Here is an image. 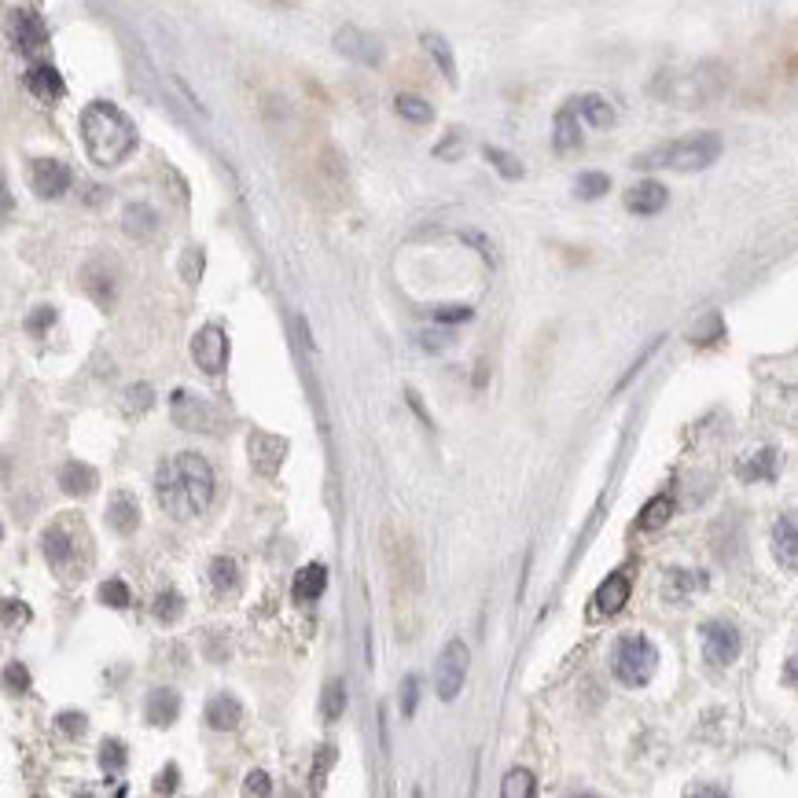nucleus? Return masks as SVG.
<instances>
[{"label":"nucleus","mask_w":798,"mask_h":798,"mask_svg":"<svg viewBox=\"0 0 798 798\" xmlns=\"http://www.w3.org/2000/svg\"><path fill=\"white\" fill-rule=\"evenodd\" d=\"M155 497L173 519H195L214 501V471L199 453L166 456L155 471Z\"/></svg>","instance_id":"nucleus-1"},{"label":"nucleus","mask_w":798,"mask_h":798,"mask_svg":"<svg viewBox=\"0 0 798 798\" xmlns=\"http://www.w3.org/2000/svg\"><path fill=\"white\" fill-rule=\"evenodd\" d=\"M81 140H85L89 159L103 170H111L137 151V126L129 122V114L122 107H114L107 100H92L81 111Z\"/></svg>","instance_id":"nucleus-2"},{"label":"nucleus","mask_w":798,"mask_h":798,"mask_svg":"<svg viewBox=\"0 0 798 798\" xmlns=\"http://www.w3.org/2000/svg\"><path fill=\"white\" fill-rule=\"evenodd\" d=\"M41 552H45L48 567L56 570L63 582H81L85 578L81 570L89 567V537L70 515H59L56 523L41 534Z\"/></svg>","instance_id":"nucleus-3"},{"label":"nucleus","mask_w":798,"mask_h":798,"mask_svg":"<svg viewBox=\"0 0 798 798\" xmlns=\"http://www.w3.org/2000/svg\"><path fill=\"white\" fill-rule=\"evenodd\" d=\"M721 155V137L718 133H692V137H681L666 144V148H655L651 155L637 159V166H666V170L677 173H699L714 166Z\"/></svg>","instance_id":"nucleus-4"},{"label":"nucleus","mask_w":798,"mask_h":798,"mask_svg":"<svg viewBox=\"0 0 798 798\" xmlns=\"http://www.w3.org/2000/svg\"><path fill=\"white\" fill-rule=\"evenodd\" d=\"M659 670V648L651 644L644 633H626L618 637L615 651H611V673L626 688H644Z\"/></svg>","instance_id":"nucleus-5"},{"label":"nucleus","mask_w":798,"mask_h":798,"mask_svg":"<svg viewBox=\"0 0 798 798\" xmlns=\"http://www.w3.org/2000/svg\"><path fill=\"white\" fill-rule=\"evenodd\" d=\"M468 659H471V651L464 640H449L442 648L438 666H434V692H438L442 703H453V699L460 696V688L468 681Z\"/></svg>","instance_id":"nucleus-6"},{"label":"nucleus","mask_w":798,"mask_h":798,"mask_svg":"<svg viewBox=\"0 0 798 798\" xmlns=\"http://www.w3.org/2000/svg\"><path fill=\"white\" fill-rule=\"evenodd\" d=\"M699 640H703V659H707L710 666H732L743 651L740 629L732 626V622H725V618H710V622H703Z\"/></svg>","instance_id":"nucleus-7"},{"label":"nucleus","mask_w":798,"mask_h":798,"mask_svg":"<svg viewBox=\"0 0 798 798\" xmlns=\"http://www.w3.org/2000/svg\"><path fill=\"white\" fill-rule=\"evenodd\" d=\"M170 416L181 431H206L214 434L221 427V416L206 398L199 394H188V390H173L170 394Z\"/></svg>","instance_id":"nucleus-8"},{"label":"nucleus","mask_w":798,"mask_h":798,"mask_svg":"<svg viewBox=\"0 0 798 798\" xmlns=\"http://www.w3.org/2000/svg\"><path fill=\"white\" fill-rule=\"evenodd\" d=\"M287 449H291V442L273 431H258V427H254V431L247 434L251 468L258 471L262 479H276V475H280V468H284V460H287Z\"/></svg>","instance_id":"nucleus-9"},{"label":"nucleus","mask_w":798,"mask_h":798,"mask_svg":"<svg viewBox=\"0 0 798 798\" xmlns=\"http://www.w3.org/2000/svg\"><path fill=\"white\" fill-rule=\"evenodd\" d=\"M192 361L203 376H221L228 365V331L217 328V324H206V328L195 331Z\"/></svg>","instance_id":"nucleus-10"},{"label":"nucleus","mask_w":798,"mask_h":798,"mask_svg":"<svg viewBox=\"0 0 798 798\" xmlns=\"http://www.w3.org/2000/svg\"><path fill=\"white\" fill-rule=\"evenodd\" d=\"M335 52H342V56L361 63V67H379L383 56H387L383 41H379L376 34L361 30V26H342V30H335Z\"/></svg>","instance_id":"nucleus-11"},{"label":"nucleus","mask_w":798,"mask_h":798,"mask_svg":"<svg viewBox=\"0 0 798 798\" xmlns=\"http://www.w3.org/2000/svg\"><path fill=\"white\" fill-rule=\"evenodd\" d=\"M8 37H12V45L23 52V56H34L41 48L48 45V26L45 19L30 8H15L12 19H8Z\"/></svg>","instance_id":"nucleus-12"},{"label":"nucleus","mask_w":798,"mask_h":798,"mask_svg":"<svg viewBox=\"0 0 798 798\" xmlns=\"http://www.w3.org/2000/svg\"><path fill=\"white\" fill-rule=\"evenodd\" d=\"M70 184H74V173H70L67 162H59V159L30 162V188H34L41 199H59V195H67Z\"/></svg>","instance_id":"nucleus-13"},{"label":"nucleus","mask_w":798,"mask_h":798,"mask_svg":"<svg viewBox=\"0 0 798 798\" xmlns=\"http://www.w3.org/2000/svg\"><path fill=\"white\" fill-rule=\"evenodd\" d=\"M703 589H707V574H703V570L673 567V570H666V578H662V600H666V604H677V607L692 604Z\"/></svg>","instance_id":"nucleus-14"},{"label":"nucleus","mask_w":798,"mask_h":798,"mask_svg":"<svg viewBox=\"0 0 798 798\" xmlns=\"http://www.w3.org/2000/svg\"><path fill=\"white\" fill-rule=\"evenodd\" d=\"M23 85H26V92L41 103H56L67 96V81H63V74H59L52 63H30L23 74Z\"/></svg>","instance_id":"nucleus-15"},{"label":"nucleus","mask_w":798,"mask_h":798,"mask_svg":"<svg viewBox=\"0 0 798 798\" xmlns=\"http://www.w3.org/2000/svg\"><path fill=\"white\" fill-rule=\"evenodd\" d=\"M629 593H633V582H629L626 570L607 574L604 582H600V589L593 593V615H600V618L618 615V611L629 604Z\"/></svg>","instance_id":"nucleus-16"},{"label":"nucleus","mask_w":798,"mask_h":798,"mask_svg":"<svg viewBox=\"0 0 798 798\" xmlns=\"http://www.w3.org/2000/svg\"><path fill=\"white\" fill-rule=\"evenodd\" d=\"M773 556L791 574H798V512H787L773 526Z\"/></svg>","instance_id":"nucleus-17"},{"label":"nucleus","mask_w":798,"mask_h":798,"mask_svg":"<svg viewBox=\"0 0 798 798\" xmlns=\"http://www.w3.org/2000/svg\"><path fill=\"white\" fill-rule=\"evenodd\" d=\"M552 148L559 155H570V151L582 148V118L574 111V100L563 103L556 111V122H552Z\"/></svg>","instance_id":"nucleus-18"},{"label":"nucleus","mask_w":798,"mask_h":798,"mask_svg":"<svg viewBox=\"0 0 798 798\" xmlns=\"http://www.w3.org/2000/svg\"><path fill=\"white\" fill-rule=\"evenodd\" d=\"M666 203H670V192H666V184H659V181H640L626 192L629 214L651 217V214H659V210H666Z\"/></svg>","instance_id":"nucleus-19"},{"label":"nucleus","mask_w":798,"mask_h":798,"mask_svg":"<svg viewBox=\"0 0 798 798\" xmlns=\"http://www.w3.org/2000/svg\"><path fill=\"white\" fill-rule=\"evenodd\" d=\"M324 589H328V567H324V563H306V567L295 574V582H291V600L309 607L324 596Z\"/></svg>","instance_id":"nucleus-20"},{"label":"nucleus","mask_w":798,"mask_h":798,"mask_svg":"<svg viewBox=\"0 0 798 798\" xmlns=\"http://www.w3.org/2000/svg\"><path fill=\"white\" fill-rule=\"evenodd\" d=\"M107 526H111L114 534H122V537L137 534L140 504H137V497H133L129 490H118L111 501H107Z\"/></svg>","instance_id":"nucleus-21"},{"label":"nucleus","mask_w":798,"mask_h":798,"mask_svg":"<svg viewBox=\"0 0 798 798\" xmlns=\"http://www.w3.org/2000/svg\"><path fill=\"white\" fill-rule=\"evenodd\" d=\"M203 718H206V725H210V729H214V732H232V729H240V721H243L240 699L228 696V692H217V696H210V703H206Z\"/></svg>","instance_id":"nucleus-22"},{"label":"nucleus","mask_w":798,"mask_h":798,"mask_svg":"<svg viewBox=\"0 0 798 798\" xmlns=\"http://www.w3.org/2000/svg\"><path fill=\"white\" fill-rule=\"evenodd\" d=\"M59 486H63L67 497H89V493L100 486V475H96V468L85 464V460H67V464L59 468Z\"/></svg>","instance_id":"nucleus-23"},{"label":"nucleus","mask_w":798,"mask_h":798,"mask_svg":"<svg viewBox=\"0 0 798 798\" xmlns=\"http://www.w3.org/2000/svg\"><path fill=\"white\" fill-rule=\"evenodd\" d=\"M144 718L155 725V729H170L173 721L181 718V696L173 688H155L144 703Z\"/></svg>","instance_id":"nucleus-24"},{"label":"nucleus","mask_w":798,"mask_h":798,"mask_svg":"<svg viewBox=\"0 0 798 798\" xmlns=\"http://www.w3.org/2000/svg\"><path fill=\"white\" fill-rule=\"evenodd\" d=\"M243 585V570L240 563L232 556H217L214 563H210V589H214L217 596H236Z\"/></svg>","instance_id":"nucleus-25"},{"label":"nucleus","mask_w":798,"mask_h":798,"mask_svg":"<svg viewBox=\"0 0 798 798\" xmlns=\"http://www.w3.org/2000/svg\"><path fill=\"white\" fill-rule=\"evenodd\" d=\"M776 464H780L776 449H758V453L743 456L740 479L743 482H773L776 479Z\"/></svg>","instance_id":"nucleus-26"},{"label":"nucleus","mask_w":798,"mask_h":798,"mask_svg":"<svg viewBox=\"0 0 798 798\" xmlns=\"http://www.w3.org/2000/svg\"><path fill=\"white\" fill-rule=\"evenodd\" d=\"M574 111H578V118H582L585 126H593V129L615 126V107H611L604 96H578V100H574Z\"/></svg>","instance_id":"nucleus-27"},{"label":"nucleus","mask_w":798,"mask_h":798,"mask_svg":"<svg viewBox=\"0 0 798 798\" xmlns=\"http://www.w3.org/2000/svg\"><path fill=\"white\" fill-rule=\"evenodd\" d=\"M122 228H126L129 236H137V240H148L151 232L159 228V214L144 203H133V206H126V214H122Z\"/></svg>","instance_id":"nucleus-28"},{"label":"nucleus","mask_w":798,"mask_h":798,"mask_svg":"<svg viewBox=\"0 0 798 798\" xmlns=\"http://www.w3.org/2000/svg\"><path fill=\"white\" fill-rule=\"evenodd\" d=\"M673 519V497H666V493H659V497H651L644 508H640V519L637 526L640 530H662V526Z\"/></svg>","instance_id":"nucleus-29"},{"label":"nucleus","mask_w":798,"mask_h":798,"mask_svg":"<svg viewBox=\"0 0 798 798\" xmlns=\"http://www.w3.org/2000/svg\"><path fill=\"white\" fill-rule=\"evenodd\" d=\"M420 41H423V48L431 52L434 63H438V70L445 74V81L453 85V81H456V63H453V48H449V41H445L442 34H434V30H427Z\"/></svg>","instance_id":"nucleus-30"},{"label":"nucleus","mask_w":798,"mask_h":798,"mask_svg":"<svg viewBox=\"0 0 798 798\" xmlns=\"http://www.w3.org/2000/svg\"><path fill=\"white\" fill-rule=\"evenodd\" d=\"M126 762H129L126 743L118 740V736H107V740L100 743V769H103V773H107V780H114V776H122Z\"/></svg>","instance_id":"nucleus-31"},{"label":"nucleus","mask_w":798,"mask_h":798,"mask_svg":"<svg viewBox=\"0 0 798 798\" xmlns=\"http://www.w3.org/2000/svg\"><path fill=\"white\" fill-rule=\"evenodd\" d=\"M346 681H328L324 684V692H320V714H324V721H339L342 714H346Z\"/></svg>","instance_id":"nucleus-32"},{"label":"nucleus","mask_w":798,"mask_h":798,"mask_svg":"<svg viewBox=\"0 0 798 798\" xmlns=\"http://www.w3.org/2000/svg\"><path fill=\"white\" fill-rule=\"evenodd\" d=\"M394 111H398L405 122H412V126H427L434 118L431 103L420 100V96H412V92H401L398 100H394Z\"/></svg>","instance_id":"nucleus-33"},{"label":"nucleus","mask_w":798,"mask_h":798,"mask_svg":"<svg viewBox=\"0 0 798 798\" xmlns=\"http://www.w3.org/2000/svg\"><path fill=\"white\" fill-rule=\"evenodd\" d=\"M151 405H155V390L148 383H133V387L122 390V412L126 416H144Z\"/></svg>","instance_id":"nucleus-34"},{"label":"nucleus","mask_w":798,"mask_h":798,"mask_svg":"<svg viewBox=\"0 0 798 798\" xmlns=\"http://www.w3.org/2000/svg\"><path fill=\"white\" fill-rule=\"evenodd\" d=\"M151 611H155V618H159V622L173 626V622H177V618L184 615V596L177 593V589H162V593L155 596V604H151Z\"/></svg>","instance_id":"nucleus-35"},{"label":"nucleus","mask_w":798,"mask_h":798,"mask_svg":"<svg viewBox=\"0 0 798 798\" xmlns=\"http://www.w3.org/2000/svg\"><path fill=\"white\" fill-rule=\"evenodd\" d=\"M534 791H537V784H534V773H530V769H512L501 784L504 798H534Z\"/></svg>","instance_id":"nucleus-36"},{"label":"nucleus","mask_w":798,"mask_h":798,"mask_svg":"<svg viewBox=\"0 0 798 798\" xmlns=\"http://www.w3.org/2000/svg\"><path fill=\"white\" fill-rule=\"evenodd\" d=\"M574 192H578V199H600V195L611 192V177L607 173H582L578 177V184H574Z\"/></svg>","instance_id":"nucleus-37"},{"label":"nucleus","mask_w":798,"mask_h":798,"mask_svg":"<svg viewBox=\"0 0 798 798\" xmlns=\"http://www.w3.org/2000/svg\"><path fill=\"white\" fill-rule=\"evenodd\" d=\"M486 155V162H490L493 170L501 173V177H508V181H519L523 177V166H519V159H512L508 151H501V148H486L482 151Z\"/></svg>","instance_id":"nucleus-38"},{"label":"nucleus","mask_w":798,"mask_h":798,"mask_svg":"<svg viewBox=\"0 0 798 798\" xmlns=\"http://www.w3.org/2000/svg\"><path fill=\"white\" fill-rule=\"evenodd\" d=\"M4 688H8L12 696H26V692L34 688L30 670H26L23 662H8V666H4Z\"/></svg>","instance_id":"nucleus-39"},{"label":"nucleus","mask_w":798,"mask_h":798,"mask_svg":"<svg viewBox=\"0 0 798 798\" xmlns=\"http://www.w3.org/2000/svg\"><path fill=\"white\" fill-rule=\"evenodd\" d=\"M331 765H335V747H320L317 751V762H313V769H309V787L313 791H324V780H328Z\"/></svg>","instance_id":"nucleus-40"},{"label":"nucleus","mask_w":798,"mask_h":798,"mask_svg":"<svg viewBox=\"0 0 798 798\" xmlns=\"http://www.w3.org/2000/svg\"><path fill=\"white\" fill-rule=\"evenodd\" d=\"M100 600H103V604H107V607H118V611L133 604V596H129V585H126V582H118V578H111V582H103V585H100Z\"/></svg>","instance_id":"nucleus-41"},{"label":"nucleus","mask_w":798,"mask_h":798,"mask_svg":"<svg viewBox=\"0 0 798 798\" xmlns=\"http://www.w3.org/2000/svg\"><path fill=\"white\" fill-rule=\"evenodd\" d=\"M416 699H420V677L409 673V677L401 681V714H405V718L416 714Z\"/></svg>","instance_id":"nucleus-42"},{"label":"nucleus","mask_w":798,"mask_h":798,"mask_svg":"<svg viewBox=\"0 0 798 798\" xmlns=\"http://www.w3.org/2000/svg\"><path fill=\"white\" fill-rule=\"evenodd\" d=\"M30 622V607L23 600H4V629L12 633L15 626H26Z\"/></svg>","instance_id":"nucleus-43"},{"label":"nucleus","mask_w":798,"mask_h":798,"mask_svg":"<svg viewBox=\"0 0 798 798\" xmlns=\"http://www.w3.org/2000/svg\"><path fill=\"white\" fill-rule=\"evenodd\" d=\"M243 791H247V795L265 798V795H273V780H269V773H262V769H251L247 780H243Z\"/></svg>","instance_id":"nucleus-44"},{"label":"nucleus","mask_w":798,"mask_h":798,"mask_svg":"<svg viewBox=\"0 0 798 798\" xmlns=\"http://www.w3.org/2000/svg\"><path fill=\"white\" fill-rule=\"evenodd\" d=\"M56 721H59V729L67 732V736H81V732L89 729V718H85V714H74V710H63Z\"/></svg>","instance_id":"nucleus-45"},{"label":"nucleus","mask_w":798,"mask_h":798,"mask_svg":"<svg viewBox=\"0 0 798 798\" xmlns=\"http://www.w3.org/2000/svg\"><path fill=\"white\" fill-rule=\"evenodd\" d=\"M475 313H471V306H438L434 309V320L438 324H456V320H471Z\"/></svg>","instance_id":"nucleus-46"},{"label":"nucleus","mask_w":798,"mask_h":798,"mask_svg":"<svg viewBox=\"0 0 798 798\" xmlns=\"http://www.w3.org/2000/svg\"><path fill=\"white\" fill-rule=\"evenodd\" d=\"M177 780H181V769H177V765H166V769H162L159 773V780H155V791H166V795H170V791H177Z\"/></svg>","instance_id":"nucleus-47"},{"label":"nucleus","mask_w":798,"mask_h":798,"mask_svg":"<svg viewBox=\"0 0 798 798\" xmlns=\"http://www.w3.org/2000/svg\"><path fill=\"white\" fill-rule=\"evenodd\" d=\"M52 320H56V309H52V306H41V309H37V313H34V317L26 320V328L34 331V335H41V331H45L48 324H52Z\"/></svg>","instance_id":"nucleus-48"},{"label":"nucleus","mask_w":798,"mask_h":798,"mask_svg":"<svg viewBox=\"0 0 798 798\" xmlns=\"http://www.w3.org/2000/svg\"><path fill=\"white\" fill-rule=\"evenodd\" d=\"M420 346L423 350H431V354H438V350H445V346H449V335H445V331H427V335H420Z\"/></svg>","instance_id":"nucleus-49"}]
</instances>
